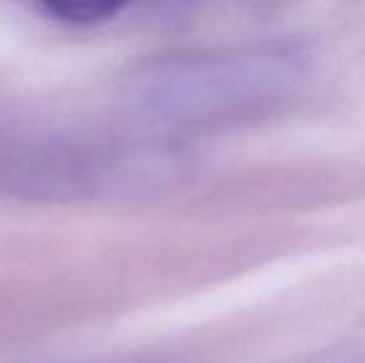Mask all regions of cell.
Instances as JSON below:
<instances>
[{
    "instance_id": "1",
    "label": "cell",
    "mask_w": 365,
    "mask_h": 363,
    "mask_svg": "<svg viewBox=\"0 0 365 363\" xmlns=\"http://www.w3.org/2000/svg\"><path fill=\"white\" fill-rule=\"evenodd\" d=\"M130 0H40L55 20L68 25H97L115 18Z\"/></svg>"
}]
</instances>
